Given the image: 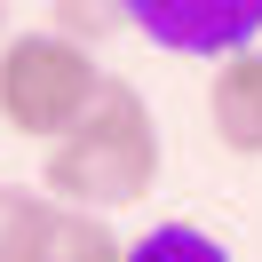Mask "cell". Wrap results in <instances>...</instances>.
Here are the masks:
<instances>
[{
    "label": "cell",
    "mask_w": 262,
    "mask_h": 262,
    "mask_svg": "<svg viewBox=\"0 0 262 262\" xmlns=\"http://www.w3.org/2000/svg\"><path fill=\"white\" fill-rule=\"evenodd\" d=\"M127 262H230V246L199 223H151L143 238H127Z\"/></svg>",
    "instance_id": "obj_7"
},
{
    "label": "cell",
    "mask_w": 262,
    "mask_h": 262,
    "mask_svg": "<svg viewBox=\"0 0 262 262\" xmlns=\"http://www.w3.org/2000/svg\"><path fill=\"white\" fill-rule=\"evenodd\" d=\"M112 88V72L96 64V48H72L56 32H8L0 40V127L24 143H64L96 96Z\"/></svg>",
    "instance_id": "obj_2"
},
{
    "label": "cell",
    "mask_w": 262,
    "mask_h": 262,
    "mask_svg": "<svg viewBox=\"0 0 262 262\" xmlns=\"http://www.w3.org/2000/svg\"><path fill=\"white\" fill-rule=\"evenodd\" d=\"M0 32H8V8H0Z\"/></svg>",
    "instance_id": "obj_9"
},
{
    "label": "cell",
    "mask_w": 262,
    "mask_h": 262,
    "mask_svg": "<svg viewBox=\"0 0 262 262\" xmlns=\"http://www.w3.org/2000/svg\"><path fill=\"white\" fill-rule=\"evenodd\" d=\"M127 24L167 56H230L262 48V0H127Z\"/></svg>",
    "instance_id": "obj_3"
},
{
    "label": "cell",
    "mask_w": 262,
    "mask_h": 262,
    "mask_svg": "<svg viewBox=\"0 0 262 262\" xmlns=\"http://www.w3.org/2000/svg\"><path fill=\"white\" fill-rule=\"evenodd\" d=\"M48 214H56L48 191L0 183V262H32V254H40V230H48Z\"/></svg>",
    "instance_id": "obj_6"
},
{
    "label": "cell",
    "mask_w": 262,
    "mask_h": 262,
    "mask_svg": "<svg viewBox=\"0 0 262 262\" xmlns=\"http://www.w3.org/2000/svg\"><path fill=\"white\" fill-rule=\"evenodd\" d=\"M32 262H127V238H119L103 214H88V207H56Z\"/></svg>",
    "instance_id": "obj_5"
},
{
    "label": "cell",
    "mask_w": 262,
    "mask_h": 262,
    "mask_svg": "<svg viewBox=\"0 0 262 262\" xmlns=\"http://www.w3.org/2000/svg\"><path fill=\"white\" fill-rule=\"evenodd\" d=\"M119 24H127V0H56L48 8V32L72 40V48H96V40H112Z\"/></svg>",
    "instance_id": "obj_8"
},
{
    "label": "cell",
    "mask_w": 262,
    "mask_h": 262,
    "mask_svg": "<svg viewBox=\"0 0 262 262\" xmlns=\"http://www.w3.org/2000/svg\"><path fill=\"white\" fill-rule=\"evenodd\" d=\"M159 112L143 103V88L112 80L96 96V112L48 151L40 183H48L56 207H88V214H112V207H143L151 183H159Z\"/></svg>",
    "instance_id": "obj_1"
},
{
    "label": "cell",
    "mask_w": 262,
    "mask_h": 262,
    "mask_svg": "<svg viewBox=\"0 0 262 262\" xmlns=\"http://www.w3.org/2000/svg\"><path fill=\"white\" fill-rule=\"evenodd\" d=\"M207 119H214V143H223V151L262 159V48L214 64V80H207Z\"/></svg>",
    "instance_id": "obj_4"
}]
</instances>
